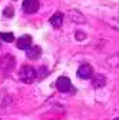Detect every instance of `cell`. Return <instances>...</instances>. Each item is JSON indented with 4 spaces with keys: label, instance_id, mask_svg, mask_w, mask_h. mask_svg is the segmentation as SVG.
<instances>
[{
    "label": "cell",
    "instance_id": "obj_1",
    "mask_svg": "<svg viewBox=\"0 0 119 120\" xmlns=\"http://www.w3.org/2000/svg\"><path fill=\"white\" fill-rule=\"evenodd\" d=\"M36 76H37V71L30 67V66H24L22 67V70L19 71V79L23 82V83H27V84H30L36 80Z\"/></svg>",
    "mask_w": 119,
    "mask_h": 120
},
{
    "label": "cell",
    "instance_id": "obj_2",
    "mask_svg": "<svg viewBox=\"0 0 119 120\" xmlns=\"http://www.w3.org/2000/svg\"><path fill=\"white\" fill-rule=\"evenodd\" d=\"M56 87L59 92H62V93H67L70 92V89H72V82L69 77L66 76H60L57 80H56Z\"/></svg>",
    "mask_w": 119,
    "mask_h": 120
},
{
    "label": "cell",
    "instance_id": "obj_3",
    "mask_svg": "<svg viewBox=\"0 0 119 120\" xmlns=\"http://www.w3.org/2000/svg\"><path fill=\"white\" fill-rule=\"evenodd\" d=\"M39 0H24L23 2V11L27 14H33L39 10Z\"/></svg>",
    "mask_w": 119,
    "mask_h": 120
},
{
    "label": "cell",
    "instance_id": "obj_4",
    "mask_svg": "<svg viewBox=\"0 0 119 120\" xmlns=\"http://www.w3.org/2000/svg\"><path fill=\"white\" fill-rule=\"evenodd\" d=\"M78 76L80 79H83V80L92 79V76H93V69H92V66L91 64H82L78 69Z\"/></svg>",
    "mask_w": 119,
    "mask_h": 120
},
{
    "label": "cell",
    "instance_id": "obj_5",
    "mask_svg": "<svg viewBox=\"0 0 119 120\" xmlns=\"http://www.w3.org/2000/svg\"><path fill=\"white\" fill-rule=\"evenodd\" d=\"M32 37L29 36V34H24V36H22V37H19L17 39V41H16V46H17V49H20V50H27V49H30L32 47Z\"/></svg>",
    "mask_w": 119,
    "mask_h": 120
},
{
    "label": "cell",
    "instance_id": "obj_6",
    "mask_svg": "<svg viewBox=\"0 0 119 120\" xmlns=\"http://www.w3.org/2000/svg\"><path fill=\"white\" fill-rule=\"evenodd\" d=\"M49 22H50V24H52L53 27H56V29L62 27V24H63V14H62L60 11H56L55 14H52V17L49 19Z\"/></svg>",
    "mask_w": 119,
    "mask_h": 120
},
{
    "label": "cell",
    "instance_id": "obj_7",
    "mask_svg": "<svg viewBox=\"0 0 119 120\" xmlns=\"http://www.w3.org/2000/svg\"><path fill=\"white\" fill-rule=\"evenodd\" d=\"M26 52H27L26 56H27L29 60H36V59H39L40 54H42V49H40L39 46H33V47H30V49H27Z\"/></svg>",
    "mask_w": 119,
    "mask_h": 120
},
{
    "label": "cell",
    "instance_id": "obj_8",
    "mask_svg": "<svg viewBox=\"0 0 119 120\" xmlns=\"http://www.w3.org/2000/svg\"><path fill=\"white\" fill-rule=\"evenodd\" d=\"M92 84H93L95 89H102L106 84L105 76H103V74H95V76H92Z\"/></svg>",
    "mask_w": 119,
    "mask_h": 120
},
{
    "label": "cell",
    "instance_id": "obj_9",
    "mask_svg": "<svg viewBox=\"0 0 119 120\" xmlns=\"http://www.w3.org/2000/svg\"><path fill=\"white\" fill-rule=\"evenodd\" d=\"M0 39H2L3 41H7V43H10V41H13L14 40V34L13 33H0Z\"/></svg>",
    "mask_w": 119,
    "mask_h": 120
},
{
    "label": "cell",
    "instance_id": "obj_10",
    "mask_svg": "<svg viewBox=\"0 0 119 120\" xmlns=\"http://www.w3.org/2000/svg\"><path fill=\"white\" fill-rule=\"evenodd\" d=\"M3 14H4V16H13V14H14L13 7H6V9H4V11H3Z\"/></svg>",
    "mask_w": 119,
    "mask_h": 120
},
{
    "label": "cell",
    "instance_id": "obj_11",
    "mask_svg": "<svg viewBox=\"0 0 119 120\" xmlns=\"http://www.w3.org/2000/svg\"><path fill=\"white\" fill-rule=\"evenodd\" d=\"M75 37H76L78 40H82V39H85V34H83V33H79V32H78V33L75 34Z\"/></svg>",
    "mask_w": 119,
    "mask_h": 120
},
{
    "label": "cell",
    "instance_id": "obj_12",
    "mask_svg": "<svg viewBox=\"0 0 119 120\" xmlns=\"http://www.w3.org/2000/svg\"><path fill=\"white\" fill-rule=\"evenodd\" d=\"M115 120H119V117H118V119H115Z\"/></svg>",
    "mask_w": 119,
    "mask_h": 120
}]
</instances>
